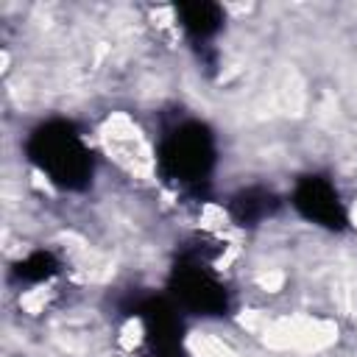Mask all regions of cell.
Masks as SVG:
<instances>
[{"label":"cell","mask_w":357,"mask_h":357,"mask_svg":"<svg viewBox=\"0 0 357 357\" xmlns=\"http://www.w3.org/2000/svg\"><path fill=\"white\" fill-rule=\"evenodd\" d=\"M28 159L61 190H84L92 181L95 159L81 131L67 120H47L36 126L25 142Z\"/></svg>","instance_id":"1"},{"label":"cell","mask_w":357,"mask_h":357,"mask_svg":"<svg viewBox=\"0 0 357 357\" xmlns=\"http://www.w3.org/2000/svg\"><path fill=\"white\" fill-rule=\"evenodd\" d=\"M215 137L198 120H184L165 131L156 153V165L165 181L181 192H201L215 170Z\"/></svg>","instance_id":"2"},{"label":"cell","mask_w":357,"mask_h":357,"mask_svg":"<svg viewBox=\"0 0 357 357\" xmlns=\"http://www.w3.org/2000/svg\"><path fill=\"white\" fill-rule=\"evenodd\" d=\"M170 293L176 304L192 315H226L229 310V293L223 282L212 273L204 251H190L184 254L173 273H170Z\"/></svg>","instance_id":"3"},{"label":"cell","mask_w":357,"mask_h":357,"mask_svg":"<svg viewBox=\"0 0 357 357\" xmlns=\"http://www.w3.org/2000/svg\"><path fill=\"white\" fill-rule=\"evenodd\" d=\"M131 315L142 324V357H187L184 324L173 301L145 296L134 301Z\"/></svg>","instance_id":"4"},{"label":"cell","mask_w":357,"mask_h":357,"mask_svg":"<svg viewBox=\"0 0 357 357\" xmlns=\"http://www.w3.org/2000/svg\"><path fill=\"white\" fill-rule=\"evenodd\" d=\"M293 206L298 209L301 218H307L310 223L324 226L329 231H340L349 223L346 206H343L337 190L324 176H304L293 190Z\"/></svg>","instance_id":"5"},{"label":"cell","mask_w":357,"mask_h":357,"mask_svg":"<svg viewBox=\"0 0 357 357\" xmlns=\"http://www.w3.org/2000/svg\"><path fill=\"white\" fill-rule=\"evenodd\" d=\"M176 17L195 47L209 45V39L223 25V8L218 3H181L176 8Z\"/></svg>","instance_id":"6"},{"label":"cell","mask_w":357,"mask_h":357,"mask_svg":"<svg viewBox=\"0 0 357 357\" xmlns=\"http://www.w3.org/2000/svg\"><path fill=\"white\" fill-rule=\"evenodd\" d=\"M279 206V198L265 190V187H248V190H240L231 204H229V212L231 218L240 223V226H257L259 220L271 218Z\"/></svg>","instance_id":"7"},{"label":"cell","mask_w":357,"mask_h":357,"mask_svg":"<svg viewBox=\"0 0 357 357\" xmlns=\"http://www.w3.org/2000/svg\"><path fill=\"white\" fill-rule=\"evenodd\" d=\"M56 273H59V259L50 251H33V254H28L25 259H20L14 265V276L20 282H31V284L33 282H45V279H50Z\"/></svg>","instance_id":"8"}]
</instances>
